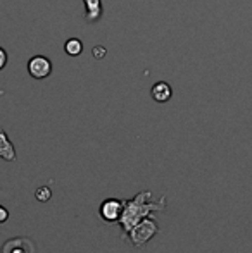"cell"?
<instances>
[{"label":"cell","instance_id":"cell-13","mask_svg":"<svg viewBox=\"0 0 252 253\" xmlns=\"http://www.w3.org/2000/svg\"><path fill=\"white\" fill-rule=\"evenodd\" d=\"M105 55V48L104 47H95L94 48V57L95 59H102Z\"/></svg>","mask_w":252,"mask_h":253},{"label":"cell","instance_id":"cell-3","mask_svg":"<svg viewBox=\"0 0 252 253\" xmlns=\"http://www.w3.org/2000/svg\"><path fill=\"white\" fill-rule=\"evenodd\" d=\"M0 253H37V245L28 236L10 238L2 245Z\"/></svg>","mask_w":252,"mask_h":253},{"label":"cell","instance_id":"cell-2","mask_svg":"<svg viewBox=\"0 0 252 253\" xmlns=\"http://www.w3.org/2000/svg\"><path fill=\"white\" fill-rule=\"evenodd\" d=\"M159 233V226L157 222H155L154 219H142L140 222H137L133 227L130 229V233H128V238H130L131 245L137 248H142L147 245V241L151 240L152 236H155V234Z\"/></svg>","mask_w":252,"mask_h":253},{"label":"cell","instance_id":"cell-10","mask_svg":"<svg viewBox=\"0 0 252 253\" xmlns=\"http://www.w3.org/2000/svg\"><path fill=\"white\" fill-rule=\"evenodd\" d=\"M50 197H52V191H50V188L49 186H40L37 191H35V198H37L38 202H49L50 200Z\"/></svg>","mask_w":252,"mask_h":253},{"label":"cell","instance_id":"cell-11","mask_svg":"<svg viewBox=\"0 0 252 253\" xmlns=\"http://www.w3.org/2000/svg\"><path fill=\"white\" fill-rule=\"evenodd\" d=\"M7 60H9V55H7L5 48L0 47V71H2L3 67L7 66Z\"/></svg>","mask_w":252,"mask_h":253},{"label":"cell","instance_id":"cell-5","mask_svg":"<svg viewBox=\"0 0 252 253\" xmlns=\"http://www.w3.org/2000/svg\"><path fill=\"white\" fill-rule=\"evenodd\" d=\"M125 209V200H118V198H107L102 202L99 213L105 222H118V219L121 217V212Z\"/></svg>","mask_w":252,"mask_h":253},{"label":"cell","instance_id":"cell-12","mask_svg":"<svg viewBox=\"0 0 252 253\" xmlns=\"http://www.w3.org/2000/svg\"><path fill=\"white\" fill-rule=\"evenodd\" d=\"M7 220H9V210L3 205H0V224L7 222Z\"/></svg>","mask_w":252,"mask_h":253},{"label":"cell","instance_id":"cell-8","mask_svg":"<svg viewBox=\"0 0 252 253\" xmlns=\"http://www.w3.org/2000/svg\"><path fill=\"white\" fill-rule=\"evenodd\" d=\"M151 95H152V98H154L155 102L166 103L169 98L173 97V90H171V86L166 83V81H159V83H155L154 86H152Z\"/></svg>","mask_w":252,"mask_h":253},{"label":"cell","instance_id":"cell-4","mask_svg":"<svg viewBox=\"0 0 252 253\" xmlns=\"http://www.w3.org/2000/svg\"><path fill=\"white\" fill-rule=\"evenodd\" d=\"M28 73L35 80H45L52 74V62L45 55H35L28 60Z\"/></svg>","mask_w":252,"mask_h":253},{"label":"cell","instance_id":"cell-1","mask_svg":"<svg viewBox=\"0 0 252 253\" xmlns=\"http://www.w3.org/2000/svg\"><path fill=\"white\" fill-rule=\"evenodd\" d=\"M151 191H142L133 200H125V209L121 212V217L118 219V222L121 224L123 231H125V236L130 233V229L135 224L145 219L151 212H161V210L166 209L164 195H162L159 202H147V198H151Z\"/></svg>","mask_w":252,"mask_h":253},{"label":"cell","instance_id":"cell-7","mask_svg":"<svg viewBox=\"0 0 252 253\" xmlns=\"http://www.w3.org/2000/svg\"><path fill=\"white\" fill-rule=\"evenodd\" d=\"M0 159L7 160V162H14L17 159L16 148L3 129H0Z\"/></svg>","mask_w":252,"mask_h":253},{"label":"cell","instance_id":"cell-6","mask_svg":"<svg viewBox=\"0 0 252 253\" xmlns=\"http://www.w3.org/2000/svg\"><path fill=\"white\" fill-rule=\"evenodd\" d=\"M85 3V21L87 23H97L101 19L102 12V2L101 0H83Z\"/></svg>","mask_w":252,"mask_h":253},{"label":"cell","instance_id":"cell-9","mask_svg":"<svg viewBox=\"0 0 252 253\" xmlns=\"http://www.w3.org/2000/svg\"><path fill=\"white\" fill-rule=\"evenodd\" d=\"M64 50H66L67 55L76 57L83 52V43H81L80 38H69V40L64 43Z\"/></svg>","mask_w":252,"mask_h":253}]
</instances>
